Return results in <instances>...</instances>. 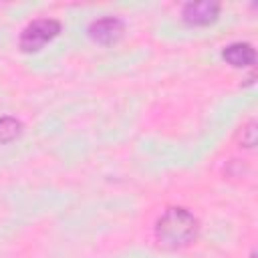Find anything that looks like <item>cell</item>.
Instances as JSON below:
<instances>
[{
	"instance_id": "1",
	"label": "cell",
	"mask_w": 258,
	"mask_h": 258,
	"mask_svg": "<svg viewBox=\"0 0 258 258\" xmlns=\"http://www.w3.org/2000/svg\"><path fill=\"white\" fill-rule=\"evenodd\" d=\"M198 218L185 208H169L155 222V240L161 248L177 250L198 238Z\"/></svg>"
},
{
	"instance_id": "2",
	"label": "cell",
	"mask_w": 258,
	"mask_h": 258,
	"mask_svg": "<svg viewBox=\"0 0 258 258\" xmlns=\"http://www.w3.org/2000/svg\"><path fill=\"white\" fill-rule=\"evenodd\" d=\"M60 32V22L54 18H38L30 22L20 34V48L24 52H34L42 48L48 40H52Z\"/></svg>"
},
{
	"instance_id": "3",
	"label": "cell",
	"mask_w": 258,
	"mask_h": 258,
	"mask_svg": "<svg viewBox=\"0 0 258 258\" xmlns=\"http://www.w3.org/2000/svg\"><path fill=\"white\" fill-rule=\"evenodd\" d=\"M218 12H220V4L218 2H208V0H202V2H187L181 10V16L187 24H196V26H204V24H210L218 18Z\"/></svg>"
},
{
	"instance_id": "4",
	"label": "cell",
	"mask_w": 258,
	"mask_h": 258,
	"mask_svg": "<svg viewBox=\"0 0 258 258\" xmlns=\"http://www.w3.org/2000/svg\"><path fill=\"white\" fill-rule=\"evenodd\" d=\"M123 22L115 16H105V18H99L95 20L91 26H89V34L93 40L101 42V44H111L115 40L121 38L123 34Z\"/></svg>"
},
{
	"instance_id": "5",
	"label": "cell",
	"mask_w": 258,
	"mask_h": 258,
	"mask_svg": "<svg viewBox=\"0 0 258 258\" xmlns=\"http://www.w3.org/2000/svg\"><path fill=\"white\" fill-rule=\"evenodd\" d=\"M222 56H224V60L230 62L232 67L242 69V67L254 64L256 52H254L252 44H248V42H234V44H228V46L222 50Z\"/></svg>"
},
{
	"instance_id": "6",
	"label": "cell",
	"mask_w": 258,
	"mask_h": 258,
	"mask_svg": "<svg viewBox=\"0 0 258 258\" xmlns=\"http://www.w3.org/2000/svg\"><path fill=\"white\" fill-rule=\"evenodd\" d=\"M22 131V125L14 117H0V143H8L16 139Z\"/></svg>"
},
{
	"instance_id": "7",
	"label": "cell",
	"mask_w": 258,
	"mask_h": 258,
	"mask_svg": "<svg viewBox=\"0 0 258 258\" xmlns=\"http://www.w3.org/2000/svg\"><path fill=\"white\" fill-rule=\"evenodd\" d=\"M240 143L244 147H248V149H252L256 145V121L254 119H250L242 127V131H240Z\"/></svg>"
}]
</instances>
